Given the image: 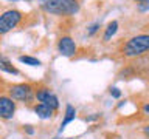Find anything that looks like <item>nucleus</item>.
I'll list each match as a JSON object with an SVG mask.
<instances>
[{
    "label": "nucleus",
    "mask_w": 149,
    "mask_h": 139,
    "mask_svg": "<svg viewBox=\"0 0 149 139\" xmlns=\"http://www.w3.org/2000/svg\"><path fill=\"white\" fill-rule=\"evenodd\" d=\"M40 8L54 16H72L79 11L78 0H39Z\"/></svg>",
    "instance_id": "1"
},
{
    "label": "nucleus",
    "mask_w": 149,
    "mask_h": 139,
    "mask_svg": "<svg viewBox=\"0 0 149 139\" xmlns=\"http://www.w3.org/2000/svg\"><path fill=\"white\" fill-rule=\"evenodd\" d=\"M149 51V34H138L129 39L123 46V53L127 57H138Z\"/></svg>",
    "instance_id": "2"
},
{
    "label": "nucleus",
    "mask_w": 149,
    "mask_h": 139,
    "mask_svg": "<svg viewBox=\"0 0 149 139\" xmlns=\"http://www.w3.org/2000/svg\"><path fill=\"white\" fill-rule=\"evenodd\" d=\"M22 20V12L17 9H8L2 14L0 17V32L6 34L8 31H11L13 28H16Z\"/></svg>",
    "instance_id": "3"
},
{
    "label": "nucleus",
    "mask_w": 149,
    "mask_h": 139,
    "mask_svg": "<svg viewBox=\"0 0 149 139\" xmlns=\"http://www.w3.org/2000/svg\"><path fill=\"white\" fill-rule=\"evenodd\" d=\"M9 96L14 100H31L33 97V87L30 83H17L9 88Z\"/></svg>",
    "instance_id": "4"
},
{
    "label": "nucleus",
    "mask_w": 149,
    "mask_h": 139,
    "mask_svg": "<svg viewBox=\"0 0 149 139\" xmlns=\"http://www.w3.org/2000/svg\"><path fill=\"white\" fill-rule=\"evenodd\" d=\"M58 50L59 53L65 56V57H72V56L76 53V43L72 37H61L59 42H58Z\"/></svg>",
    "instance_id": "5"
},
{
    "label": "nucleus",
    "mask_w": 149,
    "mask_h": 139,
    "mask_svg": "<svg viewBox=\"0 0 149 139\" xmlns=\"http://www.w3.org/2000/svg\"><path fill=\"white\" fill-rule=\"evenodd\" d=\"M14 99L8 96H2L0 97V116L2 119H11L16 111V104L13 102Z\"/></svg>",
    "instance_id": "6"
},
{
    "label": "nucleus",
    "mask_w": 149,
    "mask_h": 139,
    "mask_svg": "<svg viewBox=\"0 0 149 139\" xmlns=\"http://www.w3.org/2000/svg\"><path fill=\"white\" fill-rule=\"evenodd\" d=\"M74 118H76V110H74L73 105L67 104V107H65V118H64L62 124H61V127H59V133H62L64 128L67 127V124H70Z\"/></svg>",
    "instance_id": "7"
},
{
    "label": "nucleus",
    "mask_w": 149,
    "mask_h": 139,
    "mask_svg": "<svg viewBox=\"0 0 149 139\" xmlns=\"http://www.w3.org/2000/svg\"><path fill=\"white\" fill-rule=\"evenodd\" d=\"M34 111H36V114L39 116L40 119H50L51 116H53V108L51 107H48L47 104H37L34 107Z\"/></svg>",
    "instance_id": "8"
},
{
    "label": "nucleus",
    "mask_w": 149,
    "mask_h": 139,
    "mask_svg": "<svg viewBox=\"0 0 149 139\" xmlns=\"http://www.w3.org/2000/svg\"><path fill=\"white\" fill-rule=\"evenodd\" d=\"M116 31H118V22L113 20V22H110L109 25H107V28H106V32H104V42H109V40H110V37L113 36Z\"/></svg>",
    "instance_id": "9"
},
{
    "label": "nucleus",
    "mask_w": 149,
    "mask_h": 139,
    "mask_svg": "<svg viewBox=\"0 0 149 139\" xmlns=\"http://www.w3.org/2000/svg\"><path fill=\"white\" fill-rule=\"evenodd\" d=\"M0 68L3 70V71H6V73H9V74H19V70L17 68H14L11 63L8 62L5 57H2L0 59Z\"/></svg>",
    "instance_id": "10"
},
{
    "label": "nucleus",
    "mask_w": 149,
    "mask_h": 139,
    "mask_svg": "<svg viewBox=\"0 0 149 139\" xmlns=\"http://www.w3.org/2000/svg\"><path fill=\"white\" fill-rule=\"evenodd\" d=\"M42 104H47L48 107H51L53 110H58V108H59V99L53 94V93H50V94L47 96V99L42 102Z\"/></svg>",
    "instance_id": "11"
},
{
    "label": "nucleus",
    "mask_w": 149,
    "mask_h": 139,
    "mask_svg": "<svg viewBox=\"0 0 149 139\" xmlns=\"http://www.w3.org/2000/svg\"><path fill=\"white\" fill-rule=\"evenodd\" d=\"M19 60L25 65H30V67H39L40 65V60L36 59V57H31V56H20Z\"/></svg>",
    "instance_id": "12"
},
{
    "label": "nucleus",
    "mask_w": 149,
    "mask_h": 139,
    "mask_svg": "<svg viewBox=\"0 0 149 139\" xmlns=\"http://www.w3.org/2000/svg\"><path fill=\"white\" fill-rule=\"evenodd\" d=\"M50 93H51V91L48 90V88H39V90L36 91V99L42 104V102H44V100L47 99V96H48Z\"/></svg>",
    "instance_id": "13"
},
{
    "label": "nucleus",
    "mask_w": 149,
    "mask_h": 139,
    "mask_svg": "<svg viewBox=\"0 0 149 139\" xmlns=\"http://www.w3.org/2000/svg\"><path fill=\"white\" fill-rule=\"evenodd\" d=\"M100 26H101L100 23H93V25H92L90 28H88V32H87V34H88V36H93L98 30H100Z\"/></svg>",
    "instance_id": "14"
},
{
    "label": "nucleus",
    "mask_w": 149,
    "mask_h": 139,
    "mask_svg": "<svg viewBox=\"0 0 149 139\" xmlns=\"http://www.w3.org/2000/svg\"><path fill=\"white\" fill-rule=\"evenodd\" d=\"M110 94L113 96V97H116V99H118V97L121 96V91L118 90V88H115V87H113V88H110Z\"/></svg>",
    "instance_id": "15"
},
{
    "label": "nucleus",
    "mask_w": 149,
    "mask_h": 139,
    "mask_svg": "<svg viewBox=\"0 0 149 139\" xmlns=\"http://www.w3.org/2000/svg\"><path fill=\"white\" fill-rule=\"evenodd\" d=\"M25 131L28 134H34V128H33L31 125H25Z\"/></svg>",
    "instance_id": "16"
},
{
    "label": "nucleus",
    "mask_w": 149,
    "mask_h": 139,
    "mask_svg": "<svg viewBox=\"0 0 149 139\" xmlns=\"http://www.w3.org/2000/svg\"><path fill=\"white\" fill-rule=\"evenodd\" d=\"M98 118H100V114H92V116H88V118H86V120H87V122H90V120H95V119H98Z\"/></svg>",
    "instance_id": "17"
},
{
    "label": "nucleus",
    "mask_w": 149,
    "mask_h": 139,
    "mask_svg": "<svg viewBox=\"0 0 149 139\" xmlns=\"http://www.w3.org/2000/svg\"><path fill=\"white\" fill-rule=\"evenodd\" d=\"M143 131H144V134H146V136L149 138V125H146V127H144V130H143Z\"/></svg>",
    "instance_id": "18"
},
{
    "label": "nucleus",
    "mask_w": 149,
    "mask_h": 139,
    "mask_svg": "<svg viewBox=\"0 0 149 139\" xmlns=\"http://www.w3.org/2000/svg\"><path fill=\"white\" fill-rule=\"evenodd\" d=\"M143 110H144V113H148V114H149V104L144 105V107H143Z\"/></svg>",
    "instance_id": "19"
},
{
    "label": "nucleus",
    "mask_w": 149,
    "mask_h": 139,
    "mask_svg": "<svg viewBox=\"0 0 149 139\" xmlns=\"http://www.w3.org/2000/svg\"><path fill=\"white\" fill-rule=\"evenodd\" d=\"M135 2H148V0H135Z\"/></svg>",
    "instance_id": "20"
},
{
    "label": "nucleus",
    "mask_w": 149,
    "mask_h": 139,
    "mask_svg": "<svg viewBox=\"0 0 149 139\" xmlns=\"http://www.w3.org/2000/svg\"><path fill=\"white\" fill-rule=\"evenodd\" d=\"M54 139H61V138H54Z\"/></svg>",
    "instance_id": "21"
},
{
    "label": "nucleus",
    "mask_w": 149,
    "mask_h": 139,
    "mask_svg": "<svg viewBox=\"0 0 149 139\" xmlns=\"http://www.w3.org/2000/svg\"><path fill=\"white\" fill-rule=\"evenodd\" d=\"M14 2H17V0H14Z\"/></svg>",
    "instance_id": "22"
}]
</instances>
